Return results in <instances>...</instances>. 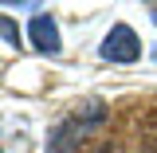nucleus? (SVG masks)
<instances>
[{"label": "nucleus", "mask_w": 157, "mask_h": 153, "mask_svg": "<svg viewBox=\"0 0 157 153\" xmlns=\"http://www.w3.org/2000/svg\"><path fill=\"white\" fill-rule=\"evenodd\" d=\"M0 36H4L8 43H12V47H16V43H20V28H16V24H12L8 16H0Z\"/></svg>", "instance_id": "20e7f679"}, {"label": "nucleus", "mask_w": 157, "mask_h": 153, "mask_svg": "<svg viewBox=\"0 0 157 153\" xmlns=\"http://www.w3.org/2000/svg\"><path fill=\"white\" fill-rule=\"evenodd\" d=\"M149 16H153V24H157V4H153V8H149Z\"/></svg>", "instance_id": "39448f33"}, {"label": "nucleus", "mask_w": 157, "mask_h": 153, "mask_svg": "<svg viewBox=\"0 0 157 153\" xmlns=\"http://www.w3.org/2000/svg\"><path fill=\"white\" fill-rule=\"evenodd\" d=\"M28 39H32V47L43 51V55H59L63 51V43H59V28L51 16H36L28 24Z\"/></svg>", "instance_id": "f03ea898"}, {"label": "nucleus", "mask_w": 157, "mask_h": 153, "mask_svg": "<svg viewBox=\"0 0 157 153\" xmlns=\"http://www.w3.org/2000/svg\"><path fill=\"white\" fill-rule=\"evenodd\" d=\"M98 51H102V59H110V63H137L141 59V39H137V32L130 24H114L106 32V39H102Z\"/></svg>", "instance_id": "f257e3e1"}, {"label": "nucleus", "mask_w": 157, "mask_h": 153, "mask_svg": "<svg viewBox=\"0 0 157 153\" xmlns=\"http://www.w3.org/2000/svg\"><path fill=\"white\" fill-rule=\"evenodd\" d=\"M78 134H82V126H78L75 118L63 122L55 134L47 137V153H75V149H78Z\"/></svg>", "instance_id": "7ed1b4c3"}]
</instances>
